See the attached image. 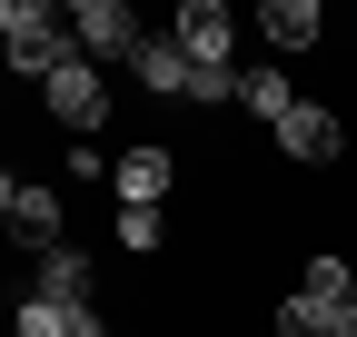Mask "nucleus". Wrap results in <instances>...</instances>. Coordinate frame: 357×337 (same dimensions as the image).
I'll use <instances>...</instances> for the list:
<instances>
[{
  "label": "nucleus",
  "mask_w": 357,
  "mask_h": 337,
  "mask_svg": "<svg viewBox=\"0 0 357 337\" xmlns=\"http://www.w3.org/2000/svg\"><path fill=\"white\" fill-rule=\"evenodd\" d=\"M189 79H199V60L178 50L169 30H149V50H139V90H159V100H189Z\"/></svg>",
  "instance_id": "6e6552de"
},
{
  "label": "nucleus",
  "mask_w": 357,
  "mask_h": 337,
  "mask_svg": "<svg viewBox=\"0 0 357 337\" xmlns=\"http://www.w3.org/2000/svg\"><path fill=\"white\" fill-rule=\"evenodd\" d=\"M40 90H50V119H60L70 139H89V130H100V119H109V79L89 70L79 50H70V60H60L50 79H40Z\"/></svg>",
  "instance_id": "7ed1b4c3"
},
{
  "label": "nucleus",
  "mask_w": 357,
  "mask_h": 337,
  "mask_svg": "<svg viewBox=\"0 0 357 337\" xmlns=\"http://www.w3.org/2000/svg\"><path fill=\"white\" fill-rule=\"evenodd\" d=\"M0 308H10V288H0Z\"/></svg>",
  "instance_id": "f3484780"
},
{
  "label": "nucleus",
  "mask_w": 357,
  "mask_h": 337,
  "mask_svg": "<svg viewBox=\"0 0 357 337\" xmlns=\"http://www.w3.org/2000/svg\"><path fill=\"white\" fill-rule=\"evenodd\" d=\"M119 248H129V258H159V248H169V219H159V208H119Z\"/></svg>",
  "instance_id": "ddd939ff"
},
{
  "label": "nucleus",
  "mask_w": 357,
  "mask_h": 337,
  "mask_svg": "<svg viewBox=\"0 0 357 337\" xmlns=\"http://www.w3.org/2000/svg\"><path fill=\"white\" fill-rule=\"evenodd\" d=\"M337 337H357V308H347V318H337Z\"/></svg>",
  "instance_id": "dca6fc26"
},
{
  "label": "nucleus",
  "mask_w": 357,
  "mask_h": 337,
  "mask_svg": "<svg viewBox=\"0 0 357 337\" xmlns=\"http://www.w3.org/2000/svg\"><path fill=\"white\" fill-rule=\"evenodd\" d=\"M298 288H307V298H328V308H357V278H347V258H307V268H298Z\"/></svg>",
  "instance_id": "f8f14e48"
},
{
  "label": "nucleus",
  "mask_w": 357,
  "mask_h": 337,
  "mask_svg": "<svg viewBox=\"0 0 357 337\" xmlns=\"http://www.w3.org/2000/svg\"><path fill=\"white\" fill-rule=\"evenodd\" d=\"M10 238H20V248H40V258H50V248H70V238H60V189H20Z\"/></svg>",
  "instance_id": "9d476101"
},
{
  "label": "nucleus",
  "mask_w": 357,
  "mask_h": 337,
  "mask_svg": "<svg viewBox=\"0 0 357 337\" xmlns=\"http://www.w3.org/2000/svg\"><path fill=\"white\" fill-rule=\"evenodd\" d=\"M70 50L100 70V60H129L139 70V50H149V30H139V10H129V0H79L70 10Z\"/></svg>",
  "instance_id": "f03ea898"
},
{
  "label": "nucleus",
  "mask_w": 357,
  "mask_h": 337,
  "mask_svg": "<svg viewBox=\"0 0 357 337\" xmlns=\"http://www.w3.org/2000/svg\"><path fill=\"white\" fill-rule=\"evenodd\" d=\"M278 149H288L298 168H337V159H347V119H337L328 100H298V109L278 119Z\"/></svg>",
  "instance_id": "20e7f679"
},
{
  "label": "nucleus",
  "mask_w": 357,
  "mask_h": 337,
  "mask_svg": "<svg viewBox=\"0 0 357 337\" xmlns=\"http://www.w3.org/2000/svg\"><path fill=\"white\" fill-rule=\"evenodd\" d=\"M169 40L189 50L199 70H229V40H238V20L218 10V0H178V20H169Z\"/></svg>",
  "instance_id": "39448f33"
},
{
  "label": "nucleus",
  "mask_w": 357,
  "mask_h": 337,
  "mask_svg": "<svg viewBox=\"0 0 357 337\" xmlns=\"http://www.w3.org/2000/svg\"><path fill=\"white\" fill-rule=\"evenodd\" d=\"M169 179H178V159H169L159 139H139V149H129V159L109 168V189H119V208H159V198H169Z\"/></svg>",
  "instance_id": "423d86ee"
},
{
  "label": "nucleus",
  "mask_w": 357,
  "mask_h": 337,
  "mask_svg": "<svg viewBox=\"0 0 357 337\" xmlns=\"http://www.w3.org/2000/svg\"><path fill=\"white\" fill-rule=\"evenodd\" d=\"M0 60L50 79L70 60V10H50V0H0Z\"/></svg>",
  "instance_id": "f257e3e1"
},
{
  "label": "nucleus",
  "mask_w": 357,
  "mask_h": 337,
  "mask_svg": "<svg viewBox=\"0 0 357 337\" xmlns=\"http://www.w3.org/2000/svg\"><path fill=\"white\" fill-rule=\"evenodd\" d=\"M30 298H50V308H89V258H79V248H50V258L30 268Z\"/></svg>",
  "instance_id": "1a4fd4ad"
},
{
  "label": "nucleus",
  "mask_w": 357,
  "mask_h": 337,
  "mask_svg": "<svg viewBox=\"0 0 357 337\" xmlns=\"http://www.w3.org/2000/svg\"><path fill=\"white\" fill-rule=\"evenodd\" d=\"M318 30H328L318 0H268V10H258V40H268V50H318Z\"/></svg>",
  "instance_id": "0eeeda50"
},
{
  "label": "nucleus",
  "mask_w": 357,
  "mask_h": 337,
  "mask_svg": "<svg viewBox=\"0 0 357 337\" xmlns=\"http://www.w3.org/2000/svg\"><path fill=\"white\" fill-rule=\"evenodd\" d=\"M10 208H20V179H10V168H0V228H10Z\"/></svg>",
  "instance_id": "2eb2a0df"
},
{
  "label": "nucleus",
  "mask_w": 357,
  "mask_h": 337,
  "mask_svg": "<svg viewBox=\"0 0 357 337\" xmlns=\"http://www.w3.org/2000/svg\"><path fill=\"white\" fill-rule=\"evenodd\" d=\"M70 318V337H109V318H100V298H89V308H60Z\"/></svg>",
  "instance_id": "4468645a"
},
{
  "label": "nucleus",
  "mask_w": 357,
  "mask_h": 337,
  "mask_svg": "<svg viewBox=\"0 0 357 337\" xmlns=\"http://www.w3.org/2000/svg\"><path fill=\"white\" fill-rule=\"evenodd\" d=\"M238 109H258L268 130H278V119L298 109V90H288V70H238Z\"/></svg>",
  "instance_id": "9b49d317"
}]
</instances>
